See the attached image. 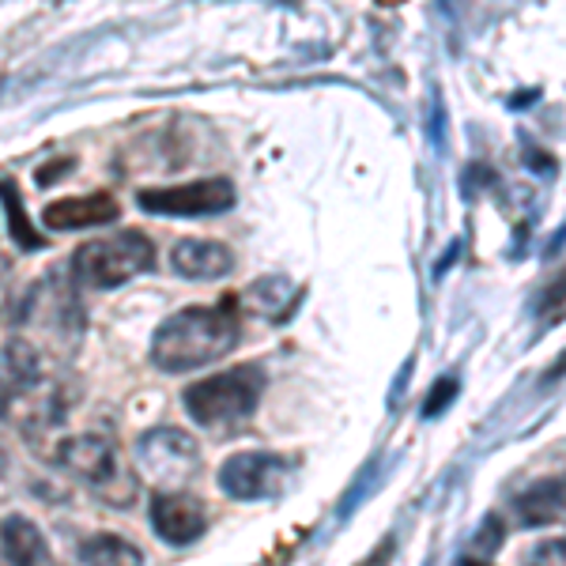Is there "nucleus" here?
I'll use <instances>...</instances> for the list:
<instances>
[{"instance_id": "5", "label": "nucleus", "mask_w": 566, "mask_h": 566, "mask_svg": "<svg viewBox=\"0 0 566 566\" xmlns=\"http://www.w3.org/2000/svg\"><path fill=\"white\" fill-rule=\"evenodd\" d=\"M291 483V461H283L280 453L264 450H245L223 461L219 469V488L223 495L239 502H258V499H276L287 491Z\"/></svg>"}, {"instance_id": "10", "label": "nucleus", "mask_w": 566, "mask_h": 566, "mask_svg": "<svg viewBox=\"0 0 566 566\" xmlns=\"http://www.w3.org/2000/svg\"><path fill=\"white\" fill-rule=\"evenodd\" d=\"M122 216V205H117L109 193H91V197H65L53 200V205L42 208V223L50 231H87V227H106Z\"/></svg>"}, {"instance_id": "14", "label": "nucleus", "mask_w": 566, "mask_h": 566, "mask_svg": "<svg viewBox=\"0 0 566 566\" xmlns=\"http://www.w3.org/2000/svg\"><path fill=\"white\" fill-rule=\"evenodd\" d=\"M76 555H80V563H98V566H117V563L136 566V563H144L140 547L129 544V541H122V536H114V533L91 536V541L80 544Z\"/></svg>"}, {"instance_id": "1", "label": "nucleus", "mask_w": 566, "mask_h": 566, "mask_svg": "<svg viewBox=\"0 0 566 566\" xmlns=\"http://www.w3.org/2000/svg\"><path fill=\"white\" fill-rule=\"evenodd\" d=\"M242 317L234 298L219 306H189L170 314L151 336V363L167 374H189L239 348Z\"/></svg>"}, {"instance_id": "12", "label": "nucleus", "mask_w": 566, "mask_h": 566, "mask_svg": "<svg viewBox=\"0 0 566 566\" xmlns=\"http://www.w3.org/2000/svg\"><path fill=\"white\" fill-rule=\"evenodd\" d=\"M514 514L528 528H547L555 522H566V476H547L536 480L533 488H525L514 499Z\"/></svg>"}, {"instance_id": "19", "label": "nucleus", "mask_w": 566, "mask_h": 566, "mask_svg": "<svg viewBox=\"0 0 566 566\" xmlns=\"http://www.w3.org/2000/svg\"><path fill=\"white\" fill-rule=\"evenodd\" d=\"M69 167H72V159H65V163H50V167H42L39 181H42V186H50V181L57 178V175H69Z\"/></svg>"}, {"instance_id": "11", "label": "nucleus", "mask_w": 566, "mask_h": 566, "mask_svg": "<svg viewBox=\"0 0 566 566\" xmlns=\"http://www.w3.org/2000/svg\"><path fill=\"white\" fill-rule=\"evenodd\" d=\"M170 264L186 280H223L234 272V253L231 245L212 239H181L170 250Z\"/></svg>"}, {"instance_id": "15", "label": "nucleus", "mask_w": 566, "mask_h": 566, "mask_svg": "<svg viewBox=\"0 0 566 566\" xmlns=\"http://www.w3.org/2000/svg\"><path fill=\"white\" fill-rule=\"evenodd\" d=\"M0 205H4V212H8V231H12V239L20 242L23 250H42L45 239L34 231L31 219H27L23 197H20V189H15L12 178H0Z\"/></svg>"}, {"instance_id": "7", "label": "nucleus", "mask_w": 566, "mask_h": 566, "mask_svg": "<svg viewBox=\"0 0 566 566\" xmlns=\"http://www.w3.org/2000/svg\"><path fill=\"white\" fill-rule=\"evenodd\" d=\"M148 517L151 528L159 533V541L170 547L193 544L208 528V506L197 495H186V491H163V495H155Z\"/></svg>"}, {"instance_id": "21", "label": "nucleus", "mask_w": 566, "mask_h": 566, "mask_svg": "<svg viewBox=\"0 0 566 566\" xmlns=\"http://www.w3.org/2000/svg\"><path fill=\"white\" fill-rule=\"evenodd\" d=\"M0 464H4V453H0Z\"/></svg>"}, {"instance_id": "8", "label": "nucleus", "mask_w": 566, "mask_h": 566, "mask_svg": "<svg viewBox=\"0 0 566 566\" xmlns=\"http://www.w3.org/2000/svg\"><path fill=\"white\" fill-rule=\"evenodd\" d=\"M42 386V355L27 340H12L0 348V408H20L31 400V408H53L50 400H34V389Z\"/></svg>"}, {"instance_id": "3", "label": "nucleus", "mask_w": 566, "mask_h": 566, "mask_svg": "<svg viewBox=\"0 0 566 566\" xmlns=\"http://www.w3.org/2000/svg\"><path fill=\"white\" fill-rule=\"evenodd\" d=\"M155 269V245L144 231H117L106 239H91L72 258V272L91 291L122 287Z\"/></svg>"}, {"instance_id": "13", "label": "nucleus", "mask_w": 566, "mask_h": 566, "mask_svg": "<svg viewBox=\"0 0 566 566\" xmlns=\"http://www.w3.org/2000/svg\"><path fill=\"white\" fill-rule=\"evenodd\" d=\"M0 552L8 563H50V544L27 517H8L0 525Z\"/></svg>"}, {"instance_id": "4", "label": "nucleus", "mask_w": 566, "mask_h": 566, "mask_svg": "<svg viewBox=\"0 0 566 566\" xmlns=\"http://www.w3.org/2000/svg\"><path fill=\"white\" fill-rule=\"evenodd\" d=\"M261 392H264L261 367H234L212 374L205 381H193V386L181 392V400H186V412L200 427H227L253 416V408L261 405Z\"/></svg>"}, {"instance_id": "6", "label": "nucleus", "mask_w": 566, "mask_h": 566, "mask_svg": "<svg viewBox=\"0 0 566 566\" xmlns=\"http://www.w3.org/2000/svg\"><path fill=\"white\" fill-rule=\"evenodd\" d=\"M140 208L151 216H219L234 208V186L227 178H200L186 186L140 189Z\"/></svg>"}, {"instance_id": "9", "label": "nucleus", "mask_w": 566, "mask_h": 566, "mask_svg": "<svg viewBox=\"0 0 566 566\" xmlns=\"http://www.w3.org/2000/svg\"><path fill=\"white\" fill-rule=\"evenodd\" d=\"M140 461L155 480H189L200 464V450L186 431L159 427L140 438Z\"/></svg>"}, {"instance_id": "18", "label": "nucleus", "mask_w": 566, "mask_h": 566, "mask_svg": "<svg viewBox=\"0 0 566 566\" xmlns=\"http://www.w3.org/2000/svg\"><path fill=\"white\" fill-rule=\"evenodd\" d=\"M528 563H566V541H544L528 552Z\"/></svg>"}, {"instance_id": "20", "label": "nucleus", "mask_w": 566, "mask_h": 566, "mask_svg": "<svg viewBox=\"0 0 566 566\" xmlns=\"http://www.w3.org/2000/svg\"><path fill=\"white\" fill-rule=\"evenodd\" d=\"M563 374H566V355H563V359H559V363H555V367H552V370H547V374H544V381H559V378H563Z\"/></svg>"}, {"instance_id": "17", "label": "nucleus", "mask_w": 566, "mask_h": 566, "mask_svg": "<svg viewBox=\"0 0 566 566\" xmlns=\"http://www.w3.org/2000/svg\"><path fill=\"white\" fill-rule=\"evenodd\" d=\"M502 528H506V525H502V522H499V517H495V514H491V517H488V522H483V525H480L476 547H480V552H483V559H491V555H495V552H499V547H502V541H506V533H502Z\"/></svg>"}, {"instance_id": "2", "label": "nucleus", "mask_w": 566, "mask_h": 566, "mask_svg": "<svg viewBox=\"0 0 566 566\" xmlns=\"http://www.w3.org/2000/svg\"><path fill=\"white\" fill-rule=\"evenodd\" d=\"M57 461H61V469H69L72 476L84 483V488H91V495H98L106 506H117V510L133 506L136 476L106 434L65 438V442L57 446Z\"/></svg>"}, {"instance_id": "16", "label": "nucleus", "mask_w": 566, "mask_h": 566, "mask_svg": "<svg viewBox=\"0 0 566 566\" xmlns=\"http://www.w3.org/2000/svg\"><path fill=\"white\" fill-rule=\"evenodd\" d=\"M458 392H461L458 378H450V374H446V378H438L434 389H431V397L423 400V416H438L446 405H453V400H458Z\"/></svg>"}]
</instances>
